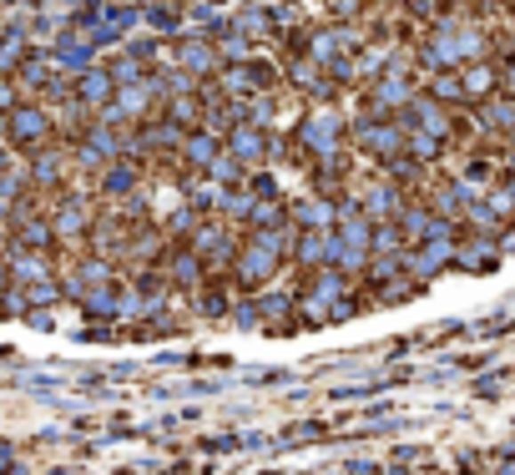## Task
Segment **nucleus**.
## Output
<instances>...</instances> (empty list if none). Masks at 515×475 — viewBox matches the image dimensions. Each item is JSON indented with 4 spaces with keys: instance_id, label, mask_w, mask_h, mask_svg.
<instances>
[{
    "instance_id": "nucleus-1",
    "label": "nucleus",
    "mask_w": 515,
    "mask_h": 475,
    "mask_svg": "<svg viewBox=\"0 0 515 475\" xmlns=\"http://www.w3.org/2000/svg\"><path fill=\"white\" fill-rule=\"evenodd\" d=\"M278 258H283V238L258 233L248 243V254H237V278H243V284H263L268 273L278 269Z\"/></svg>"
},
{
    "instance_id": "nucleus-2",
    "label": "nucleus",
    "mask_w": 515,
    "mask_h": 475,
    "mask_svg": "<svg viewBox=\"0 0 515 475\" xmlns=\"http://www.w3.org/2000/svg\"><path fill=\"white\" fill-rule=\"evenodd\" d=\"M11 142L26 147V142H46V111L41 107H11Z\"/></svg>"
},
{
    "instance_id": "nucleus-3",
    "label": "nucleus",
    "mask_w": 515,
    "mask_h": 475,
    "mask_svg": "<svg viewBox=\"0 0 515 475\" xmlns=\"http://www.w3.org/2000/svg\"><path fill=\"white\" fill-rule=\"evenodd\" d=\"M177 61L188 66L192 76H207V71H218V51L203 46V41H182V46H177Z\"/></svg>"
},
{
    "instance_id": "nucleus-4",
    "label": "nucleus",
    "mask_w": 515,
    "mask_h": 475,
    "mask_svg": "<svg viewBox=\"0 0 515 475\" xmlns=\"http://www.w3.org/2000/svg\"><path fill=\"white\" fill-rule=\"evenodd\" d=\"M228 152H237L248 167H253V162H263V132H258V127H233V132H228Z\"/></svg>"
},
{
    "instance_id": "nucleus-5",
    "label": "nucleus",
    "mask_w": 515,
    "mask_h": 475,
    "mask_svg": "<svg viewBox=\"0 0 515 475\" xmlns=\"http://www.w3.org/2000/svg\"><path fill=\"white\" fill-rule=\"evenodd\" d=\"M394 142H399V132H394V127H379V122L359 127V147H364V152H374V157H390Z\"/></svg>"
},
{
    "instance_id": "nucleus-6",
    "label": "nucleus",
    "mask_w": 515,
    "mask_h": 475,
    "mask_svg": "<svg viewBox=\"0 0 515 475\" xmlns=\"http://www.w3.org/2000/svg\"><path fill=\"white\" fill-rule=\"evenodd\" d=\"M303 132H309L313 142H318V152H334V132H339V122H334V117H324V111H313Z\"/></svg>"
},
{
    "instance_id": "nucleus-7",
    "label": "nucleus",
    "mask_w": 515,
    "mask_h": 475,
    "mask_svg": "<svg viewBox=\"0 0 515 475\" xmlns=\"http://www.w3.org/2000/svg\"><path fill=\"white\" fill-rule=\"evenodd\" d=\"M111 81H117L111 71H96V66H92V71H86V81H81V96H86V101H107V96H111Z\"/></svg>"
},
{
    "instance_id": "nucleus-8",
    "label": "nucleus",
    "mask_w": 515,
    "mask_h": 475,
    "mask_svg": "<svg viewBox=\"0 0 515 475\" xmlns=\"http://www.w3.org/2000/svg\"><path fill=\"white\" fill-rule=\"evenodd\" d=\"M188 157H192V162H203V167H213V162H218V142H213L207 132H197V137L188 142Z\"/></svg>"
},
{
    "instance_id": "nucleus-9",
    "label": "nucleus",
    "mask_w": 515,
    "mask_h": 475,
    "mask_svg": "<svg viewBox=\"0 0 515 475\" xmlns=\"http://www.w3.org/2000/svg\"><path fill=\"white\" fill-rule=\"evenodd\" d=\"M31 173H36V182H46V188H51V182L61 177V157H56V152H36V167H31Z\"/></svg>"
},
{
    "instance_id": "nucleus-10",
    "label": "nucleus",
    "mask_w": 515,
    "mask_h": 475,
    "mask_svg": "<svg viewBox=\"0 0 515 475\" xmlns=\"http://www.w3.org/2000/svg\"><path fill=\"white\" fill-rule=\"evenodd\" d=\"M298 218L309 222L313 233H324L328 222H334V213H328V207H324V203H303V207H298Z\"/></svg>"
},
{
    "instance_id": "nucleus-11",
    "label": "nucleus",
    "mask_w": 515,
    "mask_h": 475,
    "mask_svg": "<svg viewBox=\"0 0 515 475\" xmlns=\"http://www.w3.org/2000/svg\"><path fill=\"white\" fill-rule=\"evenodd\" d=\"M56 228H61V233H76V228H86V213H81L76 203H66L61 218H56Z\"/></svg>"
},
{
    "instance_id": "nucleus-12",
    "label": "nucleus",
    "mask_w": 515,
    "mask_h": 475,
    "mask_svg": "<svg viewBox=\"0 0 515 475\" xmlns=\"http://www.w3.org/2000/svg\"><path fill=\"white\" fill-rule=\"evenodd\" d=\"M107 192H132V167H111V173H107Z\"/></svg>"
},
{
    "instance_id": "nucleus-13",
    "label": "nucleus",
    "mask_w": 515,
    "mask_h": 475,
    "mask_svg": "<svg viewBox=\"0 0 515 475\" xmlns=\"http://www.w3.org/2000/svg\"><path fill=\"white\" fill-rule=\"evenodd\" d=\"M107 66H111V76H117V86H122V81H137V61L117 56V61H107Z\"/></svg>"
},
{
    "instance_id": "nucleus-14",
    "label": "nucleus",
    "mask_w": 515,
    "mask_h": 475,
    "mask_svg": "<svg viewBox=\"0 0 515 475\" xmlns=\"http://www.w3.org/2000/svg\"><path fill=\"white\" fill-rule=\"evenodd\" d=\"M172 117H177V122H197V101H188V96L172 101Z\"/></svg>"
}]
</instances>
